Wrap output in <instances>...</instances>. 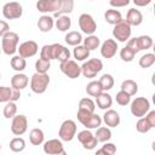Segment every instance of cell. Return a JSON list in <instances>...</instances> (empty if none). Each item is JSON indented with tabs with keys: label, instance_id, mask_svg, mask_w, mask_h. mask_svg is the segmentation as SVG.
Masks as SVG:
<instances>
[{
	"label": "cell",
	"instance_id": "9a60e30c",
	"mask_svg": "<svg viewBox=\"0 0 155 155\" xmlns=\"http://www.w3.org/2000/svg\"><path fill=\"white\" fill-rule=\"evenodd\" d=\"M116 50H117L116 41L113 39H107L101 46V54L104 58H113L116 53Z\"/></svg>",
	"mask_w": 155,
	"mask_h": 155
},
{
	"label": "cell",
	"instance_id": "4fadbf2b",
	"mask_svg": "<svg viewBox=\"0 0 155 155\" xmlns=\"http://www.w3.org/2000/svg\"><path fill=\"white\" fill-rule=\"evenodd\" d=\"M59 7V0H38L36 10L42 13H54Z\"/></svg>",
	"mask_w": 155,
	"mask_h": 155
},
{
	"label": "cell",
	"instance_id": "7dc6e473",
	"mask_svg": "<svg viewBox=\"0 0 155 155\" xmlns=\"http://www.w3.org/2000/svg\"><path fill=\"white\" fill-rule=\"evenodd\" d=\"M94 113V111H93ZM92 114V111H88V110H86V109H81V108H79L78 109V113H76V116H78V120L81 122V124H84L87 119H88V116Z\"/></svg>",
	"mask_w": 155,
	"mask_h": 155
},
{
	"label": "cell",
	"instance_id": "680465c9",
	"mask_svg": "<svg viewBox=\"0 0 155 155\" xmlns=\"http://www.w3.org/2000/svg\"><path fill=\"white\" fill-rule=\"evenodd\" d=\"M0 53H1V48H0Z\"/></svg>",
	"mask_w": 155,
	"mask_h": 155
},
{
	"label": "cell",
	"instance_id": "e0dca14e",
	"mask_svg": "<svg viewBox=\"0 0 155 155\" xmlns=\"http://www.w3.org/2000/svg\"><path fill=\"white\" fill-rule=\"evenodd\" d=\"M126 22L132 27H137L143 22V15L137 8H130L126 15Z\"/></svg>",
	"mask_w": 155,
	"mask_h": 155
},
{
	"label": "cell",
	"instance_id": "484cf974",
	"mask_svg": "<svg viewBox=\"0 0 155 155\" xmlns=\"http://www.w3.org/2000/svg\"><path fill=\"white\" fill-rule=\"evenodd\" d=\"M56 27H57V29L59 31H67L71 27V19H70V17L67 16V15H62V16L57 17Z\"/></svg>",
	"mask_w": 155,
	"mask_h": 155
},
{
	"label": "cell",
	"instance_id": "f6af8a7d",
	"mask_svg": "<svg viewBox=\"0 0 155 155\" xmlns=\"http://www.w3.org/2000/svg\"><path fill=\"white\" fill-rule=\"evenodd\" d=\"M93 137H94V136L92 134V132L88 131L87 128H86V130H82V131H80V132L78 133V140H79L81 144L88 142V140H90L91 138H93Z\"/></svg>",
	"mask_w": 155,
	"mask_h": 155
},
{
	"label": "cell",
	"instance_id": "30bf717a",
	"mask_svg": "<svg viewBox=\"0 0 155 155\" xmlns=\"http://www.w3.org/2000/svg\"><path fill=\"white\" fill-rule=\"evenodd\" d=\"M28 128V120L27 116L23 114L19 115H15L12 117V122H11V132L15 136H22Z\"/></svg>",
	"mask_w": 155,
	"mask_h": 155
},
{
	"label": "cell",
	"instance_id": "681fc988",
	"mask_svg": "<svg viewBox=\"0 0 155 155\" xmlns=\"http://www.w3.org/2000/svg\"><path fill=\"white\" fill-rule=\"evenodd\" d=\"M97 144H98V140H97L96 137H93V138H91L88 142L84 143L82 147H84V149H86V150H92V149H94V148L97 147Z\"/></svg>",
	"mask_w": 155,
	"mask_h": 155
},
{
	"label": "cell",
	"instance_id": "8992f818",
	"mask_svg": "<svg viewBox=\"0 0 155 155\" xmlns=\"http://www.w3.org/2000/svg\"><path fill=\"white\" fill-rule=\"evenodd\" d=\"M113 36L120 42L127 41L130 39V36H131V25L125 19H122L121 22H119V23H116L114 25Z\"/></svg>",
	"mask_w": 155,
	"mask_h": 155
},
{
	"label": "cell",
	"instance_id": "2e32d148",
	"mask_svg": "<svg viewBox=\"0 0 155 155\" xmlns=\"http://www.w3.org/2000/svg\"><path fill=\"white\" fill-rule=\"evenodd\" d=\"M103 121L108 127H116L120 124V115L116 110L107 109L103 115Z\"/></svg>",
	"mask_w": 155,
	"mask_h": 155
},
{
	"label": "cell",
	"instance_id": "d6986e66",
	"mask_svg": "<svg viewBox=\"0 0 155 155\" xmlns=\"http://www.w3.org/2000/svg\"><path fill=\"white\" fill-rule=\"evenodd\" d=\"M29 82V79L25 74L23 73H17L15 74L12 78H11V86L13 88H17V90H23L27 87Z\"/></svg>",
	"mask_w": 155,
	"mask_h": 155
},
{
	"label": "cell",
	"instance_id": "d4e9b609",
	"mask_svg": "<svg viewBox=\"0 0 155 155\" xmlns=\"http://www.w3.org/2000/svg\"><path fill=\"white\" fill-rule=\"evenodd\" d=\"M10 64H11V68H12L13 70L21 73L22 70L25 69V67H27V61H25L24 57H22V56L18 54V56H13V57L11 58Z\"/></svg>",
	"mask_w": 155,
	"mask_h": 155
},
{
	"label": "cell",
	"instance_id": "11a10c76",
	"mask_svg": "<svg viewBox=\"0 0 155 155\" xmlns=\"http://www.w3.org/2000/svg\"><path fill=\"white\" fill-rule=\"evenodd\" d=\"M150 2H151V0H133V4H134L136 6H139V7L147 6V5H149Z\"/></svg>",
	"mask_w": 155,
	"mask_h": 155
},
{
	"label": "cell",
	"instance_id": "603a6c76",
	"mask_svg": "<svg viewBox=\"0 0 155 155\" xmlns=\"http://www.w3.org/2000/svg\"><path fill=\"white\" fill-rule=\"evenodd\" d=\"M96 134L94 137L97 138L98 142H102V143H105L108 142L110 138H111V131L109 127H104V126H99L96 128Z\"/></svg>",
	"mask_w": 155,
	"mask_h": 155
},
{
	"label": "cell",
	"instance_id": "f546056e",
	"mask_svg": "<svg viewBox=\"0 0 155 155\" xmlns=\"http://www.w3.org/2000/svg\"><path fill=\"white\" fill-rule=\"evenodd\" d=\"M73 54L76 61H85L86 58L90 57V50H87L84 45H78V46H75Z\"/></svg>",
	"mask_w": 155,
	"mask_h": 155
},
{
	"label": "cell",
	"instance_id": "4316f807",
	"mask_svg": "<svg viewBox=\"0 0 155 155\" xmlns=\"http://www.w3.org/2000/svg\"><path fill=\"white\" fill-rule=\"evenodd\" d=\"M121 90L125 91L126 93H128L130 96H133L138 92V85L134 80L132 79H127V80H124L122 84H121Z\"/></svg>",
	"mask_w": 155,
	"mask_h": 155
},
{
	"label": "cell",
	"instance_id": "9f6ffc18",
	"mask_svg": "<svg viewBox=\"0 0 155 155\" xmlns=\"http://www.w3.org/2000/svg\"><path fill=\"white\" fill-rule=\"evenodd\" d=\"M0 150H1V143H0Z\"/></svg>",
	"mask_w": 155,
	"mask_h": 155
},
{
	"label": "cell",
	"instance_id": "6da1fadb",
	"mask_svg": "<svg viewBox=\"0 0 155 155\" xmlns=\"http://www.w3.org/2000/svg\"><path fill=\"white\" fill-rule=\"evenodd\" d=\"M1 50L4 51L5 54L10 56L13 54L17 51V45L19 41V36L17 33L8 30L6 34H4L1 36Z\"/></svg>",
	"mask_w": 155,
	"mask_h": 155
},
{
	"label": "cell",
	"instance_id": "60d3db41",
	"mask_svg": "<svg viewBox=\"0 0 155 155\" xmlns=\"http://www.w3.org/2000/svg\"><path fill=\"white\" fill-rule=\"evenodd\" d=\"M115 99H116V103H117L119 105L125 107V105H127V104L131 102V96H130L128 93H126L125 91L121 90V91H119V92L116 93Z\"/></svg>",
	"mask_w": 155,
	"mask_h": 155
},
{
	"label": "cell",
	"instance_id": "277c9868",
	"mask_svg": "<svg viewBox=\"0 0 155 155\" xmlns=\"http://www.w3.org/2000/svg\"><path fill=\"white\" fill-rule=\"evenodd\" d=\"M150 109V103L145 97H137L131 102V113L136 117L144 116Z\"/></svg>",
	"mask_w": 155,
	"mask_h": 155
},
{
	"label": "cell",
	"instance_id": "bcb514c9",
	"mask_svg": "<svg viewBox=\"0 0 155 155\" xmlns=\"http://www.w3.org/2000/svg\"><path fill=\"white\" fill-rule=\"evenodd\" d=\"M11 92H12V88L6 86H0V103L11 101Z\"/></svg>",
	"mask_w": 155,
	"mask_h": 155
},
{
	"label": "cell",
	"instance_id": "4dcf8cb0",
	"mask_svg": "<svg viewBox=\"0 0 155 155\" xmlns=\"http://www.w3.org/2000/svg\"><path fill=\"white\" fill-rule=\"evenodd\" d=\"M99 45H101V40H99V38L96 36V35H93V34L87 35V38L84 39V46H85L87 50H90V51L98 48Z\"/></svg>",
	"mask_w": 155,
	"mask_h": 155
},
{
	"label": "cell",
	"instance_id": "d590c367",
	"mask_svg": "<svg viewBox=\"0 0 155 155\" xmlns=\"http://www.w3.org/2000/svg\"><path fill=\"white\" fill-rule=\"evenodd\" d=\"M155 63V54L154 53H145L139 58V65L140 68H149Z\"/></svg>",
	"mask_w": 155,
	"mask_h": 155
},
{
	"label": "cell",
	"instance_id": "c3c4849f",
	"mask_svg": "<svg viewBox=\"0 0 155 155\" xmlns=\"http://www.w3.org/2000/svg\"><path fill=\"white\" fill-rule=\"evenodd\" d=\"M127 47H130L134 53H138L140 51L139 48V42H138V38H132V39H128L127 40Z\"/></svg>",
	"mask_w": 155,
	"mask_h": 155
},
{
	"label": "cell",
	"instance_id": "8fae6325",
	"mask_svg": "<svg viewBox=\"0 0 155 155\" xmlns=\"http://www.w3.org/2000/svg\"><path fill=\"white\" fill-rule=\"evenodd\" d=\"M44 153L48 155H65L61 139H50L44 143Z\"/></svg>",
	"mask_w": 155,
	"mask_h": 155
},
{
	"label": "cell",
	"instance_id": "7a4b0ae2",
	"mask_svg": "<svg viewBox=\"0 0 155 155\" xmlns=\"http://www.w3.org/2000/svg\"><path fill=\"white\" fill-rule=\"evenodd\" d=\"M50 84V76L47 73H35L30 79V88L34 93H44Z\"/></svg>",
	"mask_w": 155,
	"mask_h": 155
},
{
	"label": "cell",
	"instance_id": "ffe728a7",
	"mask_svg": "<svg viewBox=\"0 0 155 155\" xmlns=\"http://www.w3.org/2000/svg\"><path fill=\"white\" fill-rule=\"evenodd\" d=\"M53 24H54L53 18L51 16H48V15H42L38 19V28L42 33H48L53 28Z\"/></svg>",
	"mask_w": 155,
	"mask_h": 155
},
{
	"label": "cell",
	"instance_id": "b9f144b4",
	"mask_svg": "<svg viewBox=\"0 0 155 155\" xmlns=\"http://www.w3.org/2000/svg\"><path fill=\"white\" fill-rule=\"evenodd\" d=\"M138 42H139V48L142 50H148L153 46V39L149 35H140L138 36Z\"/></svg>",
	"mask_w": 155,
	"mask_h": 155
},
{
	"label": "cell",
	"instance_id": "f35d334b",
	"mask_svg": "<svg viewBox=\"0 0 155 155\" xmlns=\"http://www.w3.org/2000/svg\"><path fill=\"white\" fill-rule=\"evenodd\" d=\"M79 108H81V109H86V110L93 113L94 109H96V103H94L91 98H88V97H84V98H81L80 102H79Z\"/></svg>",
	"mask_w": 155,
	"mask_h": 155
},
{
	"label": "cell",
	"instance_id": "7bdbcfd3",
	"mask_svg": "<svg viewBox=\"0 0 155 155\" xmlns=\"http://www.w3.org/2000/svg\"><path fill=\"white\" fill-rule=\"evenodd\" d=\"M134 56H136V53H134L130 47H127V46H125V47L121 48V51H120V58H121L124 62H131V61H133Z\"/></svg>",
	"mask_w": 155,
	"mask_h": 155
},
{
	"label": "cell",
	"instance_id": "db71d44e",
	"mask_svg": "<svg viewBox=\"0 0 155 155\" xmlns=\"http://www.w3.org/2000/svg\"><path fill=\"white\" fill-rule=\"evenodd\" d=\"M21 97V90H17V88H13L12 87V92H11V101L16 102L18 101Z\"/></svg>",
	"mask_w": 155,
	"mask_h": 155
},
{
	"label": "cell",
	"instance_id": "52a82bcc",
	"mask_svg": "<svg viewBox=\"0 0 155 155\" xmlns=\"http://www.w3.org/2000/svg\"><path fill=\"white\" fill-rule=\"evenodd\" d=\"M22 13H23V7L17 1L6 2L2 6V16L6 19H17L22 16Z\"/></svg>",
	"mask_w": 155,
	"mask_h": 155
},
{
	"label": "cell",
	"instance_id": "5b68a950",
	"mask_svg": "<svg viewBox=\"0 0 155 155\" xmlns=\"http://www.w3.org/2000/svg\"><path fill=\"white\" fill-rule=\"evenodd\" d=\"M76 134V124L73 120H64L59 127L58 136L63 142H70Z\"/></svg>",
	"mask_w": 155,
	"mask_h": 155
},
{
	"label": "cell",
	"instance_id": "7402d4cb",
	"mask_svg": "<svg viewBox=\"0 0 155 155\" xmlns=\"http://www.w3.org/2000/svg\"><path fill=\"white\" fill-rule=\"evenodd\" d=\"M104 19H105L107 23L115 25L116 23H119V22L122 21V16H121V12L119 10L109 8V10H107L104 12Z\"/></svg>",
	"mask_w": 155,
	"mask_h": 155
},
{
	"label": "cell",
	"instance_id": "6f0895ef",
	"mask_svg": "<svg viewBox=\"0 0 155 155\" xmlns=\"http://www.w3.org/2000/svg\"><path fill=\"white\" fill-rule=\"evenodd\" d=\"M0 79H1V74H0Z\"/></svg>",
	"mask_w": 155,
	"mask_h": 155
},
{
	"label": "cell",
	"instance_id": "44dd1931",
	"mask_svg": "<svg viewBox=\"0 0 155 155\" xmlns=\"http://www.w3.org/2000/svg\"><path fill=\"white\" fill-rule=\"evenodd\" d=\"M74 8V0H59V7L58 10L53 13V16L57 18L62 15L70 13Z\"/></svg>",
	"mask_w": 155,
	"mask_h": 155
},
{
	"label": "cell",
	"instance_id": "f907efd6",
	"mask_svg": "<svg viewBox=\"0 0 155 155\" xmlns=\"http://www.w3.org/2000/svg\"><path fill=\"white\" fill-rule=\"evenodd\" d=\"M111 7H124L130 4V0H109Z\"/></svg>",
	"mask_w": 155,
	"mask_h": 155
},
{
	"label": "cell",
	"instance_id": "3957f363",
	"mask_svg": "<svg viewBox=\"0 0 155 155\" xmlns=\"http://www.w3.org/2000/svg\"><path fill=\"white\" fill-rule=\"evenodd\" d=\"M103 69V62L99 58H92L81 65V74L85 78L92 79Z\"/></svg>",
	"mask_w": 155,
	"mask_h": 155
},
{
	"label": "cell",
	"instance_id": "5bb4252c",
	"mask_svg": "<svg viewBox=\"0 0 155 155\" xmlns=\"http://www.w3.org/2000/svg\"><path fill=\"white\" fill-rule=\"evenodd\" d=\"M52 45V54L53 59H58L59 62H65L70 59V51L65 46L61 44H51Z\"/></svg>",
	"mask_w": 155,
	"mask_h": 155
},
{
	"label": "cell",
	"instance_id": "8d00e7d4",
	"mask_svg": "<svg viewBox=\"0 0 155 155\" xmlns=\"http://www.w3.org/2000/svg\"><path fill=\"white\" fill-rule=\"evenodd\" d=\"M50 68H51V63L47 59L39 58L35 62V70H36V73H47Z\"/></svg>",
	"mask_w": 155,
	"mask_h": 155
},
{
	"label": "cell",
	"instance_id": "cb8c5ba5",
	"mask_svg": "<svg viewBox=\"0 0 155 155\" xmlns=\"http://www.w3.org/2000/svg\"><path fill=\"white\" fill-rule=\"evenodd\" d=\"M64 40L70 46H78V45H80L82 42V36H81V34L79 31L73 30V31H69V33L65 34Z\"/></svg>",
	"mask_w": 155,
	"mask_h": 155
},
{
	"label": "cell",
	"instance_id": "1f68e13d",
	"mask_svg": "<svg viewBox=\"0 0 155 155\" xmlns=\"http://www.w3.org/2000/svg\"><path fill=\"white\" fill-rule=\"evenodd\" d=\"M86 128H97V127H99L101 125H102V119H101V116L99 115H97V114H94V113H92L90 116H88V119L82 124Z\"/></svg>",
	"mask_w": 155,
	"mask_h": 155
},
{
	"label": "cell",
	"instance_id": "f1b7e54d",
	"mask_svg": "<svg viewBox=\"0 0 155 155\" xmlns=\"http://www.w3.org/2000/svg\"><path fill=\"white\" fill-rule=\"evenodd\" d=\"M103 92V90H102V87H101V84H99V81L97 80H93V81H90L88 84H87V86H86V93L88 94V96H91V97H97L99 93H102Z\"/></svg>",
	"mask_w": 155,
	"mask_h": 155
},
{
	"label": "cell",
	"instance_id": "d6a6232c",
	"mask_svg": "<svg viewBox=\"0 0 155 155\" xmlns=\"http://www.w3.org/2000/svg\"><path fill=\"white\" fill-rule=\"evenodd\" d=\"M25 148V140L22 137H15L10 142V149L13 153H21Z\"/></svg>",
	"mask_w": 155,
	"mask_h": 155
},
{
	"label": "cell",
	"instance_id": "83f0119b",
	"mask_svg": "<svg viewBox=\"0 0 155 155\" xmlns=\"http://www.w3.org/2000/svg\"><path fill=\"white\" fill-rule=\"evenodd\" d=\"M44 132L40 128H33L29 133V140L33 145H40L44 143Z\"/></svg>",
	"mask_w": 155,
	"mask_h": 155
},
{
	"label": "cell",
	"instance_id": "ba28073f",
	"mask_svg": "<svg viewBox=\"0 0 155 155\" xmlns=\"http://www.w3.org/2000/svg\"><path fill=\"white\" fill-rule=\"evenodd\" d=\"M62 73L68 76L69 79H76L80 76L81 74V67L78 65V63L73 59H68L65 62H61V65H59Z\"/></svg>",
	"mask_w": 155,
	"mask_h": 155
},
{
	"label": "cell",
	"instance_id": "816d5d0a",
	"mask_svg": "<svg viewBox=\"0 0 155 155\" xmlns=\"http://www.w3.org/2000/svg\"><path fill=\"white\" fill-rule=\"evenodd\" d=\"M145 119H147V121L150 124L151 127H155V110L148 111V113L145 114Z\"/></svg>",
	"mask_w": 155,
	"mask_h": 155
},
{
	"label": "cell",
	"instance_id": "836d02e7",
	"mask_svg": "<svg viewBox=\"0 0 155 155\" xmlns=\"http://www.w3.org/2000/svg\"><path fill=\"white\" fill-rule=\"evenodd\" d=\"M99 84H101V87L103 91H109L110 88H113L114 86V78L110 75V74H103L101 78H99Z\"/></svg>",
	"mask_w": 155,
	"mask_h": 155
},
{
	"label": "cell",
	"instance_id": "e575fe53",
	"mask_svg": "<svg viewBox=\"0 0 155 155\" xmlns=\"http://www.w3.org/2000/svg\"><path fill=\"white\" fill-rule=\"evenodd\" d=\"M4 116L6 119H12L16 114H17V105L13 101H8L6 102L5 107H4V111H2Z\"/></svg>",
	"mask_w": 155,
	"mask_h": 155
},
{
	"label": "cell",
	"instance_id": "f5cc1de1",
	"mask_svg": "<svg viewBox=\"0 0 155 155\" xmlns=\"http://www.w3.org/2000/svg\"><path fill=\"white\" fill-rule=\"evenodd\" d=\"M10 30V25L6 21H2L0 19V36H2L4 34H6L7 31Z\"/></svg>",
	"mask_w": 155,
	"mask_h": 155
},
{
	"label": "cell",
	"instance_id": "ab89813d",
	"mask_svg": "<svg viewBox=\"0 0 155 155\" xmlns=\"http://www.w3.org/2000/svg\"><path fill=\"white\" fill-rule=\"evenodd\" d=\"M116 153V147L113 143H105L104 145H102V148L99 150H97V155H114Z\"/></svg>",
	"mask_w": 155,
	"mask_h": 155
},
{
	"label": "cell",
	"instance_id": "7c38bea8",
	"mask_svg": "<svg viewBox=\"0 0 155 155\" xmlns=\"http://www.w3.org/2000/svg\"><path fill=\"white\" fill-rule=\"evenodd\" d=\"M17 50H18L19 56H22V57H24V58H29V57H33V56H35V54L38 53L39 46H38L36 41H34V40H28V41L22 42Z\"/></svg>",
	"mask_w": 155,
	"mask_h": 155
},
{
	"label": "cell",
	"instance_id": "9c48e42d",
	"mask_svg": "<svg viewBox=\"0 0 155 155\" xmlns=\"http://www.w3.org/2000/svg\"><path fill=\"white\" fill-rule=\"evenodd\" d=\"M79 27L82 33L91 35L97 30V24L93 19V17L88 13H81L79 17Z\"/></svg>",
	"mask_w": 155,
	"mask_h": 155
},
{
	"label": "cell",
	"instance_id": "ee69618b",
	"mask_svg": "<svg viewBox=\"0 0 155 155\" xmlns=\"http://www.w3.org/2000/svg\"><path fill=\"white\" fill-rule=\"evenodd\" d=\"M40 58H44V59H47V61L53 59V54H52V45H44V46L41 47V51H40Z\"/></svg>",
	"mask_w": 155,
	"mask_h": 155
},
{
	"label": "cell",
	"instance_id": "ac0fdd59",
	"mask_svg": "<svg viewBox=\"0 0 155 155\" xmlns=\"http://www.w3.org/2000/svg\"><path fill=\"white\" fill-rule=\"evenodd\" d=\"M96 104L99 109L102 110H107L111 107L113 104V98L109 93H107V91H103L102 93H99L97 97H96Z\"/></svg>",
	"mask_w": 155,
	"mask_h": 155
},
{
	"label": "cell",
	"instance_id": "74e56055",
	"mask_svg": "<svg viewBox=\"0 0 155 155\" xmlns=\"http://www.w3.org/2000/svg\"><path fill=\"white\" fill-rule=\"evenodd\" d=\"M153 127L150 126V124L147 121V119L145 117H139V120L137 121V124H136V130L139 132V133H147V132H149L150 130H151Z\"/></svg>",
	"mask_w": 155,
	"mask_h": 155
}]
</instances>
